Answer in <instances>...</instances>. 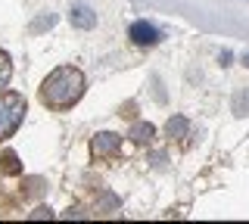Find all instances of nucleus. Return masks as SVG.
Segmentation results:
<instances>
[{
    "mask_svg": "<svg viewBox=\"0 0 249 224\" xmlns=\"http://www.w3.org/2000/svg\"><path fill=\"white\" fill-rule=\"evenodd\" d=\"M84 87H88V81H84L81 69L59 66V69H53L41 84V103L50 106V109H56V112L72 109L78 100L84 97Z\"/></svg>",
    "mask_w": 249,
    "mask_h": 224,
    "instance_id": "f257e3e1",
    "label": "nucleus"
},
{
    "mask_svg": "<svg viewBox=\"0 0 249 224\" xmlns=\"http://www.w3.org/2000/svg\"><path fill=\"white\" fill-rule=\"evenodd\" d=\"M0 172L3 174H19L22 172L19 156H16V153H3V156H0Z\"/></svg>",
    "mask_w": 249,
    "mask_h": 224,
    "instance_id": "6e6552de",
    "label": "nucleus"
},
{
    "mask_svg": "<svg viewBox=\"0 0 249 224\" xmlns=\"http://www.w3.org/2000/svg\"><path fill=\"white\" fill-rule=\"evenodd\" d=\"M90 150H93V156H100V159H112V156L122 153V137L112 134V131H100L90 140Z\"/></svg>",
    "mask_w": 249,
    "mask_h": 224,
    "instance_id": "7ed1b4c3",
    "label": "nucleus"
},
{
    "mask_svg": "<svg viewBox=\"0 0 249 224\" xmlns=\"http://www.w3.org/2000/svg\"><path fill=\"white\" fill-rule=\"evenodd\" d=\"M243 66H246V69H249V53H246V56H243Z\"/></svg>",
    "mask_w": 249,
    "mask_h": 224,
    "instance_id": "4468645a",
    "label": "nucleus"
},
{
    "mask_svg": "<svg viewBox=\"0 0 249 224\" xmlns=\"http://www.w3.org/2000/svg\"><path fill=\"white\" fill-rule=\"evenodd\" d=\"M10 78H13V63H10L6 53H0V94H3V87L10 84Z\"/></svg>",
    "mask_w": 249,
    "mask_h": 224,
    "instance_id": "1a4fd4ad",
    "label": "nucleus"
},
{
    "mask_svg": "<svg viewBox=\"0 0 249 224\" xmlns=\"http://www.w3.org/2000/svg\"><path fill=\"white\" fill-rule=\"evenodd\" d=\"M31 218H53V212H50V208H35V212H31Z\"/></svg>",
    "mask_w": 249,
    "mask_h": 224,
    "instance_id": "f8f14e48",
    "label": "nucleus"
},
{
    "mask_svg": "<svg viewBox=\"0 0 249 224\" xmlns=\"http://www.w3.org/2000/svg\"><path fill=\"white\" fill-rule=\"evenodd\" d=\"M25 97L22 94H0V140H6V137H13L19 125L25 121Z\"/></svg>",
    "mask_w": 249,
    "mask_h": 224,
    "instance_id": "f03ea898",
    "label": "nucleus"
},
{
    "mask_svg": "<svg viewBox=\"0 0 249 224\" xmlns=\"http://www.w3.org/2000/svg\"><path fill=\"white\" fill-rule=\"evenodd\" d=\"M128 137H131V143H137V146H146V143H153V137H156V128L150 125V121H137V125H131Z\"/></svg>",
    "mask_w": 249,
    "mask_h": 224,
    "instance_id": "423d86ee",
    "label": "nucleus"
},
{
    "mask_svg": "<svg viewBox=\"0 0 249 224\" xmlns=\"http://www.w3.org/2000/svg\"><path fill=\"white\" fill-rule=\"evenodd\" d=\"M231 59H233V53L224 50V53H221V66H231Z\"/></svg>",
    "mask_w": 249,
    "mask_h": 224,
    "instance_id": "ddd939ff",
    "label": "nucleus"
},
{
    "mask_svg": "<svg viewBox=\"0 0 249 224\" xmlns=\"http://www.w3.org/2000/svg\"><path fill=\"white\" fill-rule=\"evenodd\" d=\"M69 22H72L75 28H81V32H90V28L97 25V13H93L90 6H72V13H69Z\"/></svg>",
    "mask_w": 249,
    "mask_h": 224,
    "instance_id": "39448f33",
    "label": "nucleus"
},
{
    "mask_svg": "<svg viewBox=\"0 0 249 224\" xmlns=\"http://www.w3.org/2000/svg\"><path fill=\"white\" fill-rule=\"evenodd\" d=\"M233 112H237V115H249V87H243L237 97H233Z\"/></svg>",
    "mask_w": 249,
    "mask_h": 224,
    "instance_id": "9d476101",
    "label": "nucleus"
},
{
    "mask_svg": "<svg viewBox=\"0 0 249 224\" xmlns=\"http://www.w3.org/2000/svg\"><path fill=\"white\" fill-rule=\"evenodd\" d=\"M165 131H168V137L181 140V137H187V131H190V125H187V119H184V115H175V119H168Z\"/></svg>",
    "mask_w": 249,
    "mask_h": 224,
    "instance_id": "0eeeda50",
    "label": "nucleus"
},
{
    "mask_svg": "<svg viewBox=\"0 0 249 224\" xmlns=\"http://www.w3.org/2000/svg\"><path fill=\"white\" fill-rule=\"evenodd\" d=\"M128 37L137 44V47H156V44L162 41V32L150 22H134V25L128 28Z\"/></svg>",
    "mask_w": 249,
    "mask_h": 224,
    "instance_id": "20e7f679",
    "label": "nucleus"
},
{
    "mask_svg": "<svg viewBox=\"0 0 249 224\" xmlns=\"http://www.w3.org/2000/svg\"><path fill=\"white\" fill-rule=\"evenodd\" d=\"M53 25H56V16H53V13H44L37 22H31V34H41L44 28H53Z\"/></svg>",
    "mask_w": 249,
    "mask_h": 224,
    "instance_id": "9b49d317",
    "label": "nucleus"
}]
</instances>
